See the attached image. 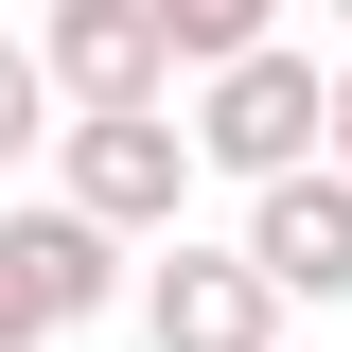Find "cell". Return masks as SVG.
I'll return each instance as SVG.
<instances>
[{
	"instance_id": "3957f363",
	"label": "cell",
	"mask_w": 352,
	"mask_h": 352,
	"mask_svg": "<svg viewBox=\"0 0 352 352\" xmlns=\"http://www.w3.org/2000/svg\"><path fill=\"white\" fill-rule=\"evenodd\" d=\"M53 194L106 212L124 247H159V229H194V124L176 106H71L53 124Z\"/></svg>"
},
{
	"instance_id": "5b68a950",
	"label": "cell",
	"mask_w": 352,
	"mask_h": 352,
	"mask_svg": "<svg viewBox=\"0 0 352 352\" xmlns=\"http://www.w3.org/2000/svg\"><path fill=\"white\" fill-rule=\"evenodd\" d=\"M36 71H53V106H176L159 0H36Z\"/></svg>"
},
{
	"instance_id": "7a4b0ae2",
	"label": "cell",
	"mask_w": 352,
	"mask_h": 352,
	"mask_svg": "<svg viewBox=\"0 0 352 352\" xmlns=\"http://www.w3.org/2000/svg\"><path fill=\"white\" fill-rule=\"evenodd\" d=\"M106 300H141L124 229H106V212H71V194H0V352L88 335Z\"/></svg>"
},
{
	"instance_id": "277c9868",
	"label": "cell",
	"mask_w": 352,
	"mask_h": 352,
	"mask_svg": "<svg viewBox=\"0 0 352 352\" xmlns=\"http://www.w3.org/2000/svg\"><path fill=\"white\" fill-rule=\"evenodd\" d=\"M282 282L247 264V229L229 247H194V229H159V264H141V352H282Z\"/></svg>"
},
{
	"instance_id": "ba28073f",
	"label": "cell",
	"mask_w": 352,
	"mask_h": 352,
	"mask_svg": "<svg viewBox=\"0 0 352 352\" xmlns=\"http://www.w3.org/2000/svg\"><path fill=\"white\" fill-rule=\"evenodd\" d=\"M71 124V106H53V71H36V36H0V194H18V176H36V141Z\"/></svg>"
},
{
	"instance_id": "52a82bcc",
	"label": "cell",
	"mask_w": 352,
	"mask_h": 352,
	"mask_svg": "<svg viewBox=\"0 0 352 352\" xmlns=\"http://www.w3.org/2000/svg\"><path fill=\"white\" fill-rule=\"evenodd\" d=\"M282 36V0H159V53H176V88L194 71H229V53H264Z\"/></svg>"
},
{
	"instance_id": "30bf717a",
	"label": "cell",
	"mask_w": 352,
	"mask_h": 352,
	"mask_svg": "<svg viewBox=\"0 0 352 352\" xmlns=\"http://www.w3.org/2000/svg\"><path fill=\"white\" fill-rule=\"evenodd\" d=\"M317 18H335V36H352V0H317Z\"/></svg>"
},
{
	"instance_id": "8992f818",
	"label": "cell",
	"mask_w": 352,
	"mask_h": 352,
	"mask_svg": "<svg viewBox=\"0 0 352 352\" xmlns=\"http://www.w3.org/2000/svg\"><path fill=\"white\" fill-rule=\"evenodd\" d=\"M247 264L282 300H352V159H300L247 194Z\"/></svg>"
},
{
	"instance_id": "6da1fadb",
	"label": "cell",
	"mask_w": 352,
	"mask_h": 352,
	"mask_svg": "<svg viewBox=\"0 0 352 352\" xmlns=\"http://www.w3.org/2000/svg\"><path fill=\"white\" fill-rule=\"evenodd\" d=\"M194 176H229V194H264V176H300V159H335V71H317L300 36H264V53H229V71H194Z\"/></svg>"
},
{
	"instance_id": "9c48e42d",
	"label": "cell",
	"mask_w": 352,
	"mask_h": 352,
	"mask_svg": "<svg viewBox=\"0 0 352 352\" xmlns=\"http://www.w3.org/2000/svg\"><path fill=\"white\" fill-rule=\"evenodd\" d=\"M335 159H352V71H335Z\"/></svg>"
}]
</instances>
